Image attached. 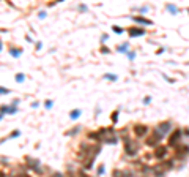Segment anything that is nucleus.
Instances as JSON below:
<instances>
[{
  "label": "nucleus",
  "mask_w": 189,
  "mask_h": 177,
  "mask_svg": "<svg viewBox=\"0 0 189 177\" xmlns=\"http://www.w3.org/2000/svg\"><path fill=\"white\" fill-rule=\"evenodd\" d=\"M181 141H183V130H180V128H175L172 133H170L169 136V141H167V147H178L180 144H181Z\"/></svg>",
  "instance_id": "obj_1"
},
{
  "label": "nucleus",
  "mask_w": 189,
  "mask_h": 177,
  "mask_svg": "<svg viewBox=\"0 0 189 177\" xmlns=\"http://www.w3.org/2000/svg\"><path fill=\"white\" fill-rule=\"evenodd\" d=\"M137 152H139V142L132 141L129 138L124 139V153H126L128 157H136Z\"/></svg>",
  "instance_id": "obj_2"
},
{
  "label": "nucleus",
  "mask_w": 189,
  "mask_h": 177,
  "mask_svg": "<svg viewBox=\"0 0 189 177\" xmlns=\"http://www.w3.org/2000/svg\"><path fill=\"white\" fill-rule=\"evenodd\" d=\"M172 126L173 125H172V122H170V120H164V122H161V124L156 126L153 131H155V133H158L161 138H164L165 134L172 133Z\"/></svg>",
  "instance_id": "obj_3"
},
{
  "label": "nucleus",
  "mask_w": 189,
  "mask_h": 177,
  "mask_svg": "<svg viewBox=\"0 0 189 177\" xmlns=\"http://www.w3.org/2000/svg\"><path fill=\"white\" fill-rule=\"evenodd\" d=\"M175 153H177L175 157H177L178 160H183V158H186V157L189 155V146H188V144H183V142H181L178 147H175Z\"/></svg>",
  "instance_id": "obj_4"
},
{
  "label": "nucleus",
  "mask_w": 189,
  "mask_h": 177,
  "mask_svg": "<svg viewBox=\"0 0 189 177\" xmlns=\"http://www.w3.org/2000/svg\"><path fill=\"white\" fill-rule=\"evenodd\" d=\"M167 153H169V147L167 146H159L158 147H155V152H153V157L156 158V160H164L165 157H167Z\"/></svg>",
  "instance_id": "obj_5"
},
{
  "label": "nucleus",
  "mask_w": 189,
  "mask_h": 177,
  "mask_svg": "<svg viewBox=\"0 0 189 177\" xmlns=\"http://www.w3.org/2000/svg\"><path fill=\"white\" fill-rule=\"evenodd\" d=\"M132 133L136 134V138H145L148 134V126L147 125H142V124H137L132 126Z\"/></svg>",
  "instance_id": "obj_6"
},
{
  "label": "nucleus",
  "mask_w": 189,
  "mask_h": 177,
  "mask_svg": "<svg viewBox=\"0 0 189 177\" xmlns=\"http://www.w3.org/2000/svg\"><path fill=\"white\" fill-rule=\"evenodd\" d=\"M161 139H162V138H161L158 133H155V131H153V133L147 138L145 144H147V146H150V147H158L159 144H161Z\"/></svg>",
  "instance_id": "obj_7"
},
{
  "label": "nucleus",
  "mask_w": 189,
  "mask_h": 177,
  "mask_svg": "<svg viewBox=\"0 0 189 177\" xmlns=\"http://www.w3.org/2000/svg\"><path fill=\"white\" fill-rule=\"evenodd\" d=\"M27 163H29V168H30V169L36 171L38 174H41V172H43V168H40V166H41V165H40V161H36L35 158L27 157Z\"/></svg>",
  "instance_id": "obj_8"
},
{
  "label": "nucleus",
  "mask_w": 189,
  "mask_h": 177,
  "mask_svg": "<svg viewBox=\"0 0 189 177\" xmlns=\"http://www.w3.org/2000/svg\"><path fill=\"white\" fill-rule=\"evenodd\" d=\"M131 19L134 22H137V24H140V25H151L153 24V21L148 19V17H145V16H132Z\"/></svg>",
  "instance_id": "obj_9"
},
{
  "label": "nucleus",
  "mask_w": 189,
  "mask_h": 177,
  "mask_svg": "<svg viewBox=\"0 0 189 177\" xmlns=\"http://www.w3.org/2000/svg\"><path fill=\"white\" fill-rule=\"evenodd\" d=\"M128 33H129L131 37H142L147 32H145V29H142V27H131V29L128 30Z\"/></svg>",
  "instance_id": "obj_10"
},
{
  "label": "nucleus",
  "mask_w": 189,
  "mask_h": 177,
  "mask_svg": "<svg viewBox=\"0 0 189 177\" xmlns=\"http://www.w3.org/2000/svg\"><path fill=\"white\" fill-rule=\"evenodd\" d=\"M165 10H167L169 13H172V14L175 16V14L178 13V7L173 5V3H167V5H165Z\"/></svg>",
  "instance_id": "obj_11"
},
{
  "label": "nucleus",
  "mask_w": 189,
  "mask_h": 177,
  "mask_svg": "<svg viewBox=\"0 0 189 177\" xmlns=\"http://www.w3.org/2000/svg\"><path fill=\"white\" fill-rule=\"evenodd\" d=\"M128 48H129V43H123V44H118L117 46V51L121 54H128Z\"/></svg>",
  "instance_id": "obj_12"
},
{
  "label": "nucleus",
  "mask_w": 189,
  "mask_h": 177,
  "mask_svg": "<svg viewBox=\"0 0 189 177\" xmlns=\"http://www.w3.org/2000/svg\"><path fill=\"white\" fill-rule=\"evenodd\" d=\"M10 54H11L13 57H19L21 54H22V49H21V48H14V46H11V48H10Z\"/></svg>",
  "instance_id": "obj_13"
},
{
  "label": "nucleus",
  "mask_w": 189,
  "mask_h": 177,
  "mask_svg": "<svg viewBox=\"0 0 189 177\" xmlns=\"http://www.w3.org/2000/svg\"><path fill=\"white\" fill-rule=\"evenodd\" d=\"M80 114H82L80 109H73V111L70 112V119L76 120V119H79V117H80Z\"/></svg>",
  "instance_id": "obj_14"
},
{
  "label": "nucleus",
  "mask_w": 189,
  "mask_h": 177,
  "mask_svg": "<svg viewBox=\"0 0 189 177\" xmlns=\"http://www.w3.org/2000/svg\"><path fill=\"white\" fill-rule=\"evenodd\" d=\"M80 130H82V126H79V125H77V126H74V128H73L71 131H66V136H76V134L79 133Z\"/></svg>",
  "instance_id": "obj_15"
},
{
  "label": "nucleus",
  "mask_w": 189,
  "mask_h": 177,
  "mask_svg": "<svg viewBox=\"0 0 189 177\" xmlns=\"http://www.w3.org/2000/svg\"><path fill=\"white\" fill-rule=\"evenodd\" d=\"M104 79H107V81H112V82H115V81L118 79V76H117V74H114V73H106V74H104Z\"/></svg>",
  "instance_id": "obj_16"
},
{
  "label": "nucleus",
  "mask_w": 189,
  "mask_h": 177,
  "mask_svg": "<svg viewBox=\"0 0 189 177\" xmlns=\"http://www.w3.org/2000/svg\"><path fill=\"white\" fill-rule=\"evenodd\" d=\"M24 79H25L24 73H17L16 74V82H24Z\"/></svg>",
  "instance_id": "obj_17"
},
{
  "label": "nucleus",
  "mask_w": 189,
  "mask_h": 177,
  "mask_svg": "<svg viewBox=\"0 0 189 177\" xmlns=\"http://www.w3.org/2000/svg\"><path fill=\"white\" fill-rule=\"evenodd\" d=\"M112 30L115 32V33H118V35H121L123 32H124V30L121 29V27H118V25H112Z\"/></svg>",
  "instance_id": "obj_18"
},
{
  "label": "nucleus",
  "mask_w": 189,
  "mask_h": 177,
  "mask_svg": "<svg viewBox=\"0 0 189 177\" xmlns=\"http://www.w3.org/2000/svg\"><path fill=\"white\" fill-rule=\"evenodd\" d=\"M52 104H54L52 100H46V101H44V108H46V109H50V108H52Z\"/></svg>",
  "instance_id": "obj_19"
},
{
  "label": "nucleus",
  "mask_w": 189,
  "mask_h": 177,
  "mask_svg": "<svg viewBox=\"0 0 189 177\" xmlns=\"http://www.w3.org/2000/svg\"><path fill=\"white\" fill-rule=\"evenodd\" d=\"M104 171H106V168H104V165H99V168H98V171H96V174H98V176H103V174H104Z\"/></svg>",
  "instance_id": "obj_20"
},
{
  "label": "nucleus",
  "mask_w": 189,
  "mask_h": 177,
  "mask_svg": "<svg viewBox=\"0 0 189 177\" xmlns=\"http://www.w3.org/2000/svg\"><path fill=\"white\" fill-rule=\"evenodd\" d=\"M19 134H21V131H19V130H14V131H13V133H11L10 136H8V139H11V138H17Z\"/></svg>",
  "instance_id": "obj_21"
},
{
  "label": "nucleus",
  "mask_w": 189,
  "mask_h": 177,
  "mask_svg": "<svg viewBox=\"0 0 189 177\" xmlns=\"http://www.w3.org/2000/svg\"><path fill=\"white\" fill-rule=\"evenodd\" d=\"M11 90L10 89H6V87H0V95H8Z\"/></svg>",
  "instance_id": "obj_22"
},
{
  "label": "nucleus",
  "mask_w": 189,
  "mask_h": 177,
  "mask_svg": "<svg viewBox=\"0 0 189 177\" xmlns=\"http://www.w3.org/2000/svg\"><path fill=\"white\" fill-rule=\"evenodd\" d=\"M117 120H118V111H114L112 112V122H114V124H117Z\"/></svg>",
  "instance_id": "obj_23"
},
{
  "label": "nucleus",
  "mask_w": 189,
  "mask_h": 177,
  "mask_svg": "<svg viewBox=\"0 0 189 177\" xmlns=\"http://www.w3.org/2000/svg\"><path fill=\"white\" fill-rule=\"evenodd\" d=\"M128 59H129V60H134V59H136V52L134 51H128Z\"/></svg>",
  "instance_id": "obj_24"
},
{
  "label": "nucleus",
  "mask_w": 189,
  "mask_h": 177,
  "mask_svg": "<svg viewBox=\"0 0 189 177\" xmlns=\"http://www.w3.org/2000/svg\"><path fill=\"white\" fill-rule=\"evenodd\" d=\"M107 40H109V35H106V33H103V35H101V43H106V41H107Z\"/></svg>",
  "instance_id": "obj_25"
},
{
  "label": "nucleus",
  "mask_w": 189,
  "mask_h": 177,
  "mask_svg": "<svg viewBox=\"0 0 189 177\" xmlns=\"http://www.w3.org/2000/svg\"><path fill=\"white\" fill-rule=\"evenodd\" d=\"M79 177H91V176H87L84 169H79Z\"/></svg>",
  "instance_id": "obj_26"
},
{
  "label": "nucleus",
  "mask_w": 189,
  "mask_h": 177,
  "mask_svg": "<svg viewBox=\"0 0 189 177\" xmlns=\"http://www.w3.org/2000/svg\"><path fill=\"white\" fill-rule=\"evenodd\" d=\"M101 52H103V54H109V52H110V49H109V48H106V46H103V48H101Z\"/></svg>",
  "instance_id": "obj_27"
},
{
  "label": "nucleus",
  "mask_w": 189,
  "mask_h": 177,
  "mask_svg": "<svg viewBox=\"0 0 189 177\" xmlns=\"http://www.w3.org/2000/svg\"><path fill=\"white\" fill-rule=\"evenodd\" d=\"M77 8H79V11H87V7L85 5H79Z\"/></svg>",
  "instance_id": "obj_28"
},
{
  "label": "nucleus",
  "mask_w": 189,
  "mask_h": 177,
  "mask_svg": "<svg viewBox=\"0 0 189 177\" xmlns=\"http://www.w3.org/2000/svg\"><path fill=\"white\" fill-rule=\"evenodd\" d=\"M150 101H151V97H145V98H144V103H145V104H148Z\"/></svg>",
  "instance_id": "obj_29"
},
{
  "label": "nucleus",
  "mask_w": 189,
  "mask_h": 177,
  "mask_svg": "<svg viewBox=\"0 0 189 177\" xmlns=\"http://www.w3.org/2000/svg\"><path fill=\"white\" fill-rule=\"evenodd\" d=\"M139 10H140L142 13H147V11H148V7H140Z\"/></svg>",
  "instance_id": "obj_30"
},
{
  "label": "nucleus",
  "mask_w": 189,
  "mask_h": 177,
  "mask_svg": "<svg viewBox=\"0 0 189 177\" xmlns=\"http://www.w3.org/2000/svg\"><path fill=\"white\" fill-rule=\"evenodd\" d=\"M38 17H40V19H43V17H46V13H44V11H40Z\"/></svg>",
  "instance_id": "obj_31"
},
{
  "label": "nucleus",
  "mask_w": 189,
  "mask_h": 177,
  "mask_svg": "<svg viewBox=\"0 0 189 177\" xmlns=\"http://www.w3.org/2000/svg\"><path fill=\"white\" fill-rule=\"evenodd\" d=\"M50 177H63V174H60V172H54Z\"/></svg>",
  "instance_id": "obj_32"
},
{
  "label": "nucleus",
  "mask_w": 189,
  "mask_h": 177,
  "mask_svg": "<svg viewBox=\"0 0 189 177\" xmlns=\"http://www.w3.org/2000/svg\"><path fill=\"white\" fill-rule=\"evenodd\" d=\"M183 134H186V136H189V128H184V130H183Z\"/></svg>",
  "instance_id": "obj_33"
},
{
  "label": "nucleus",
  "mask_w": 189,
  "mask_h": 177,
  "mask_svg": "<svg viewBox=\"0 0 189 177\" xmlns=\"http://www.w3.org/2000/svg\"><path fill=\"white\" fill-rule=\"evenodd\" d=\"M41 48H43V43H36V49H38V51H40Z\"/></svg>",
  "instance_id": "obj_34"
},
{
  "label": "nucleus",
  "mask_w": 189,
  "mask_h": 177,
  "mask_svg": "<svg viewBox=\"0 0 189 177\" xmlns=\"http://www.w3.org/2000/svg\"><path fill=\"white\" fill-rule=\"evenodd\" d=\"M19 103H21V101H19V100H14V101H13L11 104H13V106H17V104H19Z\"/></svg>",
  "instance_id": "obj_35"
},
{
  "label": "nucleus",
  "mask_w": 189,
  "mask_h": 177,
  "mask_svg": "<svg viewBox=\"0 0 189 177\" xmlns=\"http://www.w3.org/2000/svg\"><path fill=\"white\" fill-rule=\"evenodd\" d=\"M0 177H6V176H5V172H3V171H0Z\"/></svg>",
  "instance_id": "obj_36"
},
{
  "label": "nucleus",
  "mask_w": 189,
  "mask_h": 177,
  "mask_svg": "<svg viewBox=\"0 0 189 177\" xmlns=\"http://www.w3.org/2000/svg\"><path fill=\"white\" fill-rule=\"evenodd\" d=\"M2 46H3V44H2V41H0V51H2Z\"/></svg>",
  "instance_id": "obj_37"
},
{
  "label": "nucleus",
  "mask_w": 189,
  "mask_h": 177,
  "mask_svg": "<svg viewBox=\"0 0 189 177\" xmlns=\"http://www.w3.org/2000/svg\"><path fill=\"white\" fill-rule=\"evenodd\" d=\"M70 177H77V176H74V174H70Z\"/></svg>",
  "instance_id": "obj_38"
},
{
  "label": "nucleus",
  "mask_w": 189,
  "mask_h": 177,
  "mask_svg": "<svg viewBox=\"0 0 189 177\" xmlns=\"http://www.w3.org/2000/svg\"><path fill=\"white\" fill-rule=\"evenodd\" d=\"M3 119V114H0V120H2Z\"/></svg>",
  "instance_id": "obj_39"
},
{
  "label": "nucleus",
  "mask_w": 189,
  "mask_h": 177,
  "mask_svg": "<svg viewBox=\"0 0 189 177\" xmlns=\"http://www.w3.org/2000/svg\"><path fill=\"white\" fill-rule=\"evenodd\" d=\"M188 13H189V8H188Z\"/></svg>",
  "instance_id": "obj_40"
}]
</instances>
